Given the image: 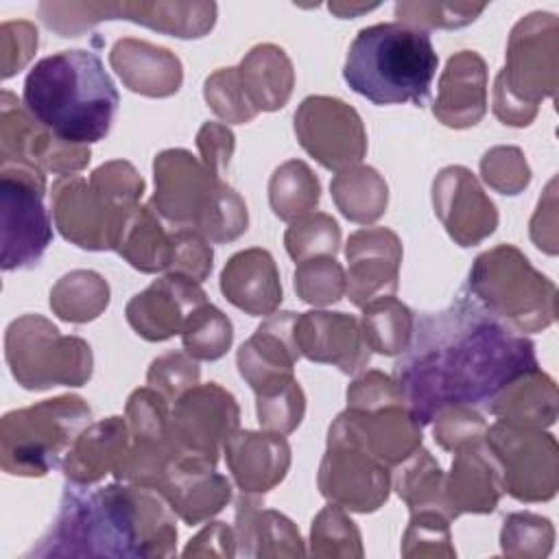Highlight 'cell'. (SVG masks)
Here are the masks:
<instances>
[{
    "instance_id": "obj_1",
    "label": "cell",
    "mask_w": 559,
    "mask_h": 559,
    "mask_svg": "<svg viewBox=\"0 0 559 559\" xmlns=\"http://www.w3.org/2000/svg\"><path fill=\"white\" fill-rule=\"evenodd\" d=\"M400 356L393 380L421 428L445 406L487 411L511 380L539 367L533 341L500 323L465 288L448 308L415 319Z\"/></svg>"
},
{
    "instance_id": "obj_2",
    "label": "cell",
    "mask_w": 559,
    "mask_h": 559,
    "mask_svg": "<svg viewBox=\"0 0 559 559\" xmlns=\"http://www.w3.org/2000/svg\"><path fill=\"white\" fill-rule=\"evenodd\" d=\"M175 511L142 485H74L63 489L57 518L26 557H173Z\"/></svg>"
},
{
    "instance_id": "obj_3",
    "label": "cell",
    "mask_w": 559,
    "mask_h": 559,
    "mask_svg": "<svg viewBox=\"0 0 559 559\" xmlns=\"http://www.w3.org/2000/svg\"><path fill=\"white\" fill-rule=\"evenodd\" d=\"M28 114L68 144L103 140L120 105L118 90L92 50H59L39 59L24 79Z\"/></svg>"
},
{
    "instance_id": "obj_4",
    "label": "cell",
    "mask_w": 559,
    "mask_h": 559,
    "mask_svg": "<svg viewBox=\"0 0 559 559\" xmlns=\"http://www.w3.org/2000/svg\"><path fill=\"white\" fill-rule=\"evenodd\" d=\"M439 57L426 31L380 22L358 31L349 44L343 79L373 105L424 107L437 74Z\"/></svg>"
},
{
    "instance_id": "obj_5",
    "label": "cell",
    "mask_w": 559,
    "mask_h": 559,
    "mask_svg": "<svg viewBox=\"0 0 559 559\" xmlns=\"http://www.w3.org/2000/svg\"><path fill=\"white\" fill-rule=\"evenodd\" d=\"M144 179L127 159H111L81 175H63L50 188L59 234L87 251H116L131 212L140 205Z\"/></svg>"
},
{
    "instance_id": "obj_6",
    "label": "cell",
    "mask_w": 559,
    "mask_h": 559,
    "mask_svg": "<svg viewBox=\"0 0 559 559\" xmlns=\"http://www.w3.org/2000/svg\"><path fill=\"white\" fill-rule=\"evenodd\" d=\"M155 194L151 207L177 229H194L210 242H231L247 231L242 197L212 175L186 148H166L153 159Z\"/></svg>"
},
{
    "instance_id": "obj_7",
    "label": "cell",
    "mask_w": 559,
    "mask_h": 559,
    "mask_svg": "<svg viewBox=\"0 0 559 559\" xmlns=\"http://www.w3.org/2000/svg\"><path fill=\"white\" fill-rule=\"evenodd\" d=\"M465 290L515 334L542 332L557 319V286L513 245L476 255Z\"/></svg>"
},
{
    "instance_id": "obj_8",
    "label": "cell",
    "mask_w": 559,
    "mask_h": 559,
    "mask_svg": "<svg viewBox=\"0 0 559 559\" xmlns=\"http://www.w3.org/2000/svg\"><path fill=\"white\" fill-rule=\"evenodd\" d=\"M559 81V22L535 11L522 17L509 35L507 66L493 83V114L502 124L528 127L539 100L552 98Z\"/></svg>"
},
{
    "instance_id": "obj_9",
    "label": "cell",
    "mask_w": 559,
    "mask_h": 559,
    "mask_svg": "<svg viewBox=\"0 0 559 559\" xmlns=\"http://www.w3.org/2000/svg\"><path fill=\"white\" fill-rule=\"evenodd\" d=\"M90 419L87 402L70 393L4 413L0 419V467L11 476H46L61 465Z\"/></svg>"
},
{
    "instance_id": "obj_10",
    "label": "cell",
    "mask_w": 559,
    "mask_h": 559,
    "mask_svg": "<svg viewBox=\"0 0 559 559\" xmlns=\"http://www.w3.org/2000/svg\"><path fill=\"white\" fill-rule=\"evenodd\" d=\"M4 360L26 391L83 386L94 371V356L81 336L61 334L41 314H22L7 325Z\"/></svg>"
},
{
    "instance_id": "obj_11",
    "label": "cell",
    "mask_w": 559,
    "mask_h": 559,
    "mask_svg": "<svg viewBox=\"0 0 559 559\" xmlns=\"http://www.w3.org/2000/svg\"><path fill=\"white\" fill-rule=\"evenodd\" d=\"M39 15L61 37H79L103 20H129L179 39H197L216 22L214 2H41Z\"/></svg>"
},
{
    "instance_id": "obj_12",
    "label": "cell",
    "mask_w": 559,
    "mask_h": 559,
    "mask_svg": "<svg viewBox=\"0 0 559 559\" xmlns=\"http://www.w3.org/2000/svg\"><path fill=\"white\" fill-rule=\"evenodd\" d=\"M44 194V173L22 164H0L2 271L37 266L52 242V223Z\"/></svg>"
},
{
    "instance_id": "obj_13",
    "label": "cell",
    "mask_w": 559,
    "mask_h": 559,
    "mask_svg": "<svg viewBox=\"0 0 559 559\" xmlns=\"http://www.w3.org/2000/svg\"><path fill=\"white\" fill-rule=\"evenodd\" d=\"M317 487L325 500L356 513H373L389 498L391 467L362 445L343 413L330 424Z\"/></svg>"
},
{
    "instance_id": "obj_14",
    "label": "cell",
    "mask_w": 559,
    "mask_h": 559,
    "mask_svg": "<svg viewBox=\"0 0 559 559\" xmlns=\"http://www.w3.org/2000/svg\"><path fill=\"white\" fill-rule=\"evenodd\" d=\"M485 443L500 463L504 491L520 502H546L559 489V448L546 428L498 419L487 426Z\"/></svg>"
},
{
    "instance_id": "obj_15",
    "label": "cell",
    "mask_w": 559,
    "mask_h": 559,
    "mask_svg": "<svg viewBox=\"0 0 559 559\" xmlns=\"http://www.w3.org/2000/svg\"><path fill=\"white\" fill-rule=\"evenodd\" d=\"M240 426L236 397L218 382L194 384L170 406V441L175 463L216 467L227 437Z\"/></svg>"
},
{
    "instance_id": "obj_16",
    "label": "cell",
    "mask_w": 559,
    "mask_h": 559,
    "mask_svg": "<svg viewBox=\"0 0 559 559\" xmlns=\"http://www.w3.org/2000/svg\"><path fill=\"white\" fill-rule=\"evenodd\" d=\"M299 146L323 168L341 173L367 155V131L358 111L334 96H308L295 111Z\"/></svg>"
},
{
    "instance_id": "obj_17",
    "label": "cell",
    "mask_w": 559,
    "mask_h": 559,
    "mask_svg": "<svg viewBox=\"0 0 559 559\" xmlns=\"http://www.w3.org/2000/svg\"><path fill=\"white\" fill-rule=\"evenodd\" d=\"M90 146L68 144L39 124L15 94H0V164H22L39 173L70 175L90 164Z\"/></svg>"
},
{
    "instance_id": "obj_18",
    "label": "cell",
    "mask_w": 559,
    "mask_h": 559,
    "mask_svg": "<svg viewBox=\"0 0 559 559\" xmlns=\"http://www.w3.org/2000/svg\"><path fill=\"white\" fill-rule=\"evenodd\" d=\"M432 207L459 247H474L498 227L493 201L465 166H445L437 173L432 179Z\"/></svg>"
},
{
    "instance_id": "obj_19",
    "label": "cell",
    "mask_w": 559,
    "mask_h": 559,
    "mask_svg": "<svg viewBox=\"0 0 559 559\" xmlns=\"http://www.w3.org/2000/svg\"><path fill=\"white\" fill-rule=\"evenodd\" d=\"M402 240L389 227H362L347 238V290L358 308L386 295H395L402 264Z\"/></svg>"
},
{
    "instance_id": "obj_20",
    "label": "cell",
    "mask_w": 559,
    "mask_h": 559,
    "mask_svg": "<svg viewBox=\"0 0 559 559\" xmlns=\"http://www.w3.org/2000/svg\"><path fill=\"white\" fill-rule=\"evenodd\" d=\"M207 301L205 290L190 277L166 273L133 295L124 308L127 323L151 343L181 334L188 317Z\"/></svg>"
},
{
    "instance_id": "obj_21",
    "label": "cell",
    "mask_w": 559,
    "mask_h": 559,
    "mask_svg": "<svg viewBox=\"0 0 559 559\" xmlns=\"http://www.w3.org/2000/svg\"><path fill=\"white\" fill-rule=\"evenodd\" d=\"M293 332L299 354L312 362L338 367L347 376L362 371L369 362L371 349L365 343L360 321L352 314L330 310L297 312Z\"/></svg>"
},
{
    "instance_id": "obj_22",
    "label": "cell",
    "mask_w": 559,
    "mask_h": 559,
    "mask_svg": "<svg viewBox=\"0 0 559 559\" xmlns=\"http://www.w3.org/2000/svg\"><path fill=\"white\" fill-rule=\"evenodd\" d=\"M223 454L236 487L251 496L275 489L290 467L286 435L271 430H236L223 443Z\"/></svg>"
},
{
    "instance_id": "obj_23",
    "label": "cell",
    "mask_w": 559,
    "mask_h": 559,
    "mask_svg": "<svg viewBox=\"0 0 559 559\" xmlns=\"http://www.w3.org/2000/svg\"><path fill=\"white\" fill-rule=\"evenodd\" d=\"M295 319L297 312L290 310L269 314L238 347L236 365L253 393L295 376V365L301 358L293 332Z\"/></svg>"
},
{
    "instance_id": "obj_24",
    "label": "cell",
    "mask_w": 559,
    "mask_h": 559,
    "mask_svg": "<svg viewBox=\"0 0 559 559\" xmlns=\"http://www.w3.org/2000/svg\"><path fill=\"white\" fill-rule=\"evenodd\" d=\"M435 118L450 129H467L487 114V63L474 50L454 52L437 85Z\"/></svg>"
},
{
    "instance_id": "obj_25",
    "label": "cell",
    "mask_w": 559,
    "mask_h": 559,
    "mask_svg": "<svg viewBox=\"0 0 559 559\" xmlns=\"http://www.w3.org/2000/svg\"><path fill=\"white\" fill-rule=\"evenodd\" d=\"M502 493V469L485 437L454 450L450 474L445 476V498L454 518L461 513H491Z\"/></svg>"
},
{
    "instance_id": "obj_26",
    "label": "cell",
    "mask_w": 559,
    "mask_h": 559,
    "mask_svg": "<svg viewBox=\"0 0 559 559\" xmlns=\"http://www.w3.org/2000/svg\"><path fill=\"white\" fill-rule=\"evenodd\" d=\"M221 293L251 317H269L282 304V282L273 255L262 247L234 253L221 271Z\"/></svg>"
},
{
    "instance_id": "obj_27",
    "label": "cell",
    "mask_w": 559,
    "mask_h": 559,
    "mask_svg": "<svg viewBox=\"0 0 559 559\" xmlns=\"http://www.w3.org/2000/svg\"><path fill=\"white\" fill-rule=\"evenodd\" d=\"M131 448L127 419L111 415L81 430L72 448L61 461V472L68 483L96 485L107 474L116 476Z\"/></svg>"
},
{
    "instance_id": "obj_28",
    "label": "cell",
    "mask_w": 559,
    "mask_h": 559,
    "mask_svg": "<svg viewBox=\"0 0 559 559\" xmlns=\"http://www.w3.org/2000/svg\"><path fill=\"white\" fill-rule=\"evenodd\" d=\"M109 63L124 87L148 98L173 96L183 81V68L175 52L135 37L118 39L111 46Z\"/></svg>"
},
{
    "instance_id": "obj_29",
    "label": "cell",
    "mask_w": 559,
    "mask_h": 559,
    "mask_svg": "<svg viewBox=\"0 0 559 559\" xmlns=\"http://www.w3.org/2000/svg\"><path fill=\"white\" fill-rule=\"evenodd\" d=\"M157 491L175 515L188 526L201 524L221 513L231 500V483L216 467L194 463H170Z\"/></svg>"
},
{
    "instance_id": "obj_30",
    "label": "cell",
    "mask_w": 559,
    "mask_h": 559,
    "mask_svg": "<svg viewBox=\"0 0 559 559\" xmlns=\"http://www.w3.org/2000/svg\"><path fill=\"white\" fill-rule=\"evenodd\" d=\"M236 557H304L299 528L280 511L266 509L260 496L236 500Z\"/></svg>"
},
{
    "instance_id": "obj_31",
    "label": "cell",
    "mask_w": 559,
    "mask_h": 559,
    "mask_svg": "<svg viewBox=\"0 0 559 559\" xmlns=\"http://www.w3.org/2000/svg\"><path fill=\"white\" fill-rule=\"evenodd\" d=\"M362 445L386 467L400 465L421 445V426L406 404H389L376 411H343Z\"/></svg>"
},
{
    "instance_id": "obj_32",
    "label": "cell",
    "mask_w": 559,
    "mask_h": 559,
    "mask_svg": "<svg viewBox=\"0 0 559 559\" xmlns=\"http://www.w3.org/2000/svg\"><path fill=\"white\" fill-rule=\"evenodd\" d=\"M242 92L260 111L282 109L295 87V70L288 55L275 44L253 46L236 66Z\"/></svg>"
},
{
    "instance_id": "obj_33",
    "label": "cell",
    "mask_w": 559,
    "mask_h": 559,
    "mask_svg": "<svg viewBox=\"0 0 559 559\" xmlns=\"http://www.w3.org/2000/svg\"><path fill=\"white\" fill-rule=\"evenodd\" d=\"M557 384L539 367L511 380L487 406V411L518 426L548 428L557 419Z\"/></svg>"
},
{
    "instance_id": "obj_34",
    "label": "cell",
    "mask_w": 559,
    "mask_h": 559,
    "mask_svg": "<svg viewBox=\"0 0 559 559\" xmlns=\"http://www.w3.org/2000/svg\"><path fill=\"white\" fill-rule=\"evenodd\" d=\"M391 487L406 502L411 513L439 511L456 520L445 498V474L426 448H417L408 459L393 467Z\"/></svg>"
},
{
    "instance_id": "obj_35",
    "label": "cell",
    "mask_w": 559,
    "mask_h": 559,
    "mask_svg": "<svg viewBox=\"0 0 559 559\" xmlns=\"http://www.w3.org/2000/svg\"><path fill=\"white\" fill-rule=\"evenodd\" d=\"M116 253L122 255L135 271H168L173 255V238L164 229L159 214L151 205H138L131 212Z\"/></svg>"
},
{
    "instance_id": "obj_36",
    "label": "cell",
    "mask_w": 559,
    "mask_h": 559,
    "mask_svg": "<svg viewBox=\"0 0 559 559\" xmlns=\"http://www.w3.org/2000/svg\"><path fill=\"white\" fill-rule=\"evenodd\" d=\"M330 192L341 214L360 225L376 223L389 203V186L384 177L371 166H352L334 175Z\"/></svg>"
},
{
    "instance_id": "obj_37",
    "label": "cell",
    "mask_w": 559,
    "mask_h": 559,
    "mask_svg": "<svg viewBox=\"0 0 559 559\" xmlns=\"http://www.w3.org/2000/svg\"><path fill=\"white\" fill-rule=\"evenodd\" d=\"M107 280L90 269L61 275L50 288V310L68 323H90L109 306Z\"/></svg>"
},
{
    "instance_id": "obj_38",
    "label": "cell",
    "mask_w": 559,
    "mask_h": 559,
    "mask_svg": "<svg viewBox=\"0 0 559 559\" xmlns=\"http://www.w3.org/2000/svg\"><path fill=\"white\" fill-rule=\"evenodd\" d=\"M360 328L371 352L382 356H400L411 345L415 314L395 295H386L362 306Z\"/></svg>"
},
{
    "instance_id": "obj_39",
    "label": "cell",
    "mask_w": 559,
    "mask_h": 559,
    "mask_svg": "<svg viewBox=\"0 0 559 559\" xmlns=\"http://www.w3.org/2000/svg\"><path fill=\"white\" fill-rule=\"evenodd\" d=\"M321 183L301 159H288L277 166L269 179V205L280 221L293 223L319 205Z\"/></svg>"
},
{
    "instance_id": "obj_40",
    "label": "cell",
    "mask_w": 559,
    "mask_h": 559,
    "mask_svg": "<svg viewBox=\"0 0 559 559\" xmlns=\"http://www.w3.org/2000/svg\"><path fill=\"white\" fill-rule=\"evenodd\" d=\"M234 341V325L229 317L212 304L199 306L181 330L183 349L194 360H218L227 354Z\"/></svg>"
},
{
    "instance_id": "obj_41",
    "label": "cell",
    "mask_w": 559,
    "mask_h": 559,
    "mask_svg": "<svg viewBox=\"0 0 559 559\" xmlns=\"http://www.w3.org/2000/svg\"><path fill=\"white\" fill-rule=\"evenodd\" d=\"M255 415L262 430L290 435L306 415V395L297 378H286L255 391Z\"/></svg>"
},
{
    "instance_id": "obj_42",
    "label": "cell",
    "mask_w": 559,
    "mask_h": 559,
    "mask_svg": "<svg viewBox=\"0 0 559 559\" xmlns=\"http://www.w3.org/2000/svg\"><path fill=\"white\" fill-rule=\"evenodd\" d=\"M312 557H362V539L356 522L343 507L330 502L312 520L310 528Z\"/></svg>"
},
{
    "instance_id": "obj_43",
    "label": "cell",
    "mask_w": 559,
    "mask_h": 559,
    "mask_svg": "<svg viewBox=\"0 0 559 559\" xmlns=\"http://www.w3.org/2000/svg\"><path fill=\"white\" fill-rule=\"evenodd\" d=\"M293 284L297 297L310 306H332L347 290L345 271L334 255H314L297 262Z\"/></svg>"
},
{
    "instance_id": "obj_44",
    "label": "cell",
    "mask_w": 559,
    "mask_h": 559,
    "mask_svg": "<svg viewBox=\"0 0 559 559\" xmlns=\"http://www.w3.org/2000/svg\"><path fill=\"white\" fill-rule=\"evenodd\" d=\"M284 247L295 262L314 255H336L341 247V227L330 214L310 212L288 225Z\"/></svg>"
},
{
    "instance_id": "obj_45",
    "label": "cell",
    "mask_w": 559,
    "mask_h": 559,
    "mask_svg": "<svg viewBox=\"0 0 559 559\" xmlns=\"http://www.w3.org/2000/svg\"><path fill=\"white\" fill-rule=\"evenodd\" d=\"M555 542V528L548 518L535 513H511L507 515L500 531V546L504 557L537 559L548 557Z\"/></svg>"
},
{
    "instance_id": "obj_46",
    "label": "cell",
    "mask_w": 559,
    "mask_h": 559,
    "mask_svg": "<svg viewBox=\"0 0 559 559\" xmlns=\"http://www.w3.org/2000/svg\"><path fill=\"white\" fill-rule=\"evenodd\" d=\"M450 518L439 511L411 513L402 537L404 557H456L450 535Z\"/></svg>"
},
{
    "instance_id": "obj_47",
    "label": "cell",
    "mask_w": 559,
    "mask_h": 559,
    "mask_svg": "<svg viewBox=\"0 0 559 559\" xmlns=\"http://www.w3.org/2000/svg\"><path fill=\"white\" fill-rule=\"evenodd\" d=\"M203 98L207 107L225 122L245 124L258 116L242 92L236 68H218L212 72L203 83Z\"/></svg>"
},
{
    "instance_id": "obj_48",
    "label": "cell",
    "mask_w": 559,
    "mask_h": 559,
    "mask_svg": "<svg viewBox=\"0 0 559 559\" xmlns=\"http://www.w3.org/2000/svg\"><path fill=\"white\" fill-rule=\"evenodd\" d=\"M485 4H445V2H397L395 17L400 24L426 31L428 28H461L476 20Z\"/></svg>"
},
{
    "instance_id": "obj_49",
    "label": "cell",
    "mask_w": 559,
    "mask_h": 559,
    "mask_svg": "<svg viewBox=\"0 0 559 559\" xmlns=\"http://www.w3.org/2000/svg\"><path fill=\"white\" fill-rule=\"evenodd\" d=\"M483 181L500 194L515 197L531 181V168L522 148L518 146H493L480 159Z\"/></svg>"
},
{
    "instance_id": "obj_50",
    "label": "cell",
    "mask_w": 559,
    "mask_h": 559,
    "mask_svg": "<svg viewBox=\"0 0 559 559\" xmlns=\"http://www.w3.org/2000/svg\"><path fill=\"white\" fill-rule=\"evenodd\" d=\"M201 369L188 352H168L155 358L146 371V384L170 404L188 389L199 384Z\"/></svg>"
},
{
    "instance_id": "obj_51",
    "label": "cell",
    "mask_w": 559,
    "mask_h": 559,
    "mask_svg": "<svg viewBox=\"0 0 559 559\" xmlns=\"http://www.w3.org/2000/svg\"><path fill=\"white\" fill-rule=\"evenodd\" d=\"M432 437L435 441L448 450L454 452L467 443L480 441L487 432V421L474 406H445L432 417Z\"/></svg>"
},
{
    "instance_id": "obj_52",
    "label": "cell",
    "mask_w": 559,
    "mask_h": 559,
    "mask_svg": "<svg viewBox=\"0 0 559 559\" xmlns=\"http://www.w3.org/2000/svg\"><path fill=\"white\" fill-rule=\"evenodd\" d=\"M173 238V255L166 273H177L194 280L197 284L205 282L212 273L214 251L205 236L194 229H175Z\"/></svg>"
},
{
    "instance_id": "obj_53",
    "label": "cell",
    "mask_w": 559,
    "mask_h": 559,
    "mask_svg": "<svg viewBox=\"0 0 559 559\" xmlns=\"http://www.w3.org/2000/svg\"><path fill=\"white\" fill-rule=\"evenodd\" d=\"M389 404H404L397 382L382 371H362L347 386V408L376 411Z\"/></svg>"
},
{
    "instance_id": "obj_54",
    "label": "cell",
    "mask_w": 559,
    "mask_h": 559,
    "mask_svg": "<svg viewBox=\"0 0 559 559\" xmlns=\"http://www.w3.org/2000/svg\"><path fill=\"white\" fill-rule=\"evenodd\" d=\"M37 44H39V37L33 22H26V20L2 22L0 26L2 79H11L15 72H20L35 55Z\"/></svg>"
},
{
    "instance_id": "obj_55",
    "label": "cell",
    "mask_w": 559,
    "mask_h": 559,
    "mask_svg": "<svg viewBox=\"0 0 559 559\" xmlns=\"http://www.w3.org/2000/svg\"><path fill=\"white\" fill-rule=\"evenodd\" d=\"M197 148H199L203 166L212 175L223 177L229 166V159L234 155V148H236L234 133L227 124L205 122L197 133Z\"/></svg>"
},
{
    "instance_id": "obj_56",
    "label": "cell",
    "mask_w": 559,
    "mask_h": 559,
    "mask_svg": "<svg viewBox=\"0 0 559 559\" xmlns=\"http://www.w3.org/2000/svg\"><path fill=\"white\" fill-rule=\"evenodd\" d=\"M236 557L234 526L225 522H210L186 546L183 557Z\"/></svg>"
},
{
    "instance_id": "obj_57",
    "label": "cell",
    "mask_w": 559,
    "mask_h": 559,
    "mask_svg": "<svg viewBox=\"0 0 559 559\" xmlns=\"http://www.w3.org/2000/svg\"><path fill=\"white\" fill-rule=\"evenodd\" d=\"M328 9L332 13H336L338 17H352L356 13H367L371 9H376V4H347V2H330Z\"/></svg>"
}]
</instances>
